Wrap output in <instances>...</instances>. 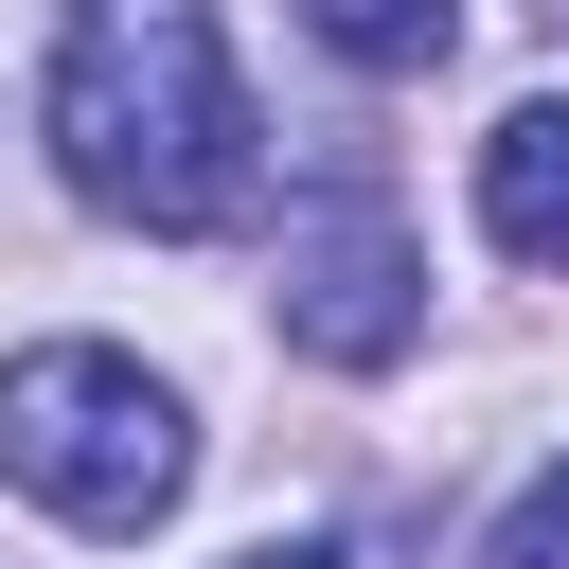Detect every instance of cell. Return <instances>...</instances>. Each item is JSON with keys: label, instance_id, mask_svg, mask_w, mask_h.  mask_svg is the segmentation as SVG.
Here are the masks:
<instances>
[{"label": "cell", "instance_id": "obj_1", "mask_svg": "<svg viewBox=\"0 0 569 569\" xmlns=\"http://www.w3.org/2000/svg\"><path fill=\"white\" fill-rule=\"evenodd\" d=\"M36 142H53V178L89 213L178 231V249L267 213V124H249V71H231V36L196 0H71Z\"/></svg>", "mask_w": 569, "mask_h": 569}, {"label": "cell", "instance_id": "obj_2", "mask_svg": "<svg viewBox=\"0 0 569 569\" xmlns=\"http://www.w3.org/2000/svg\"><path fill=\"white\" fill-rule=\"evenodd\" d=\"M0 480H18L36 516H71V533H142V516H178L196 427H178V391H160L142 356L36 338V356L0 373Z\"/></svg>", "mask_w": 569, "mask_h": 569}, {"label": "cell", "instance_id": "obj_3", "mask_svg": "<svg viewBox=\"0 0 569 569\" xmlns=\"http://www.w3.org/2000/svg\"><path fill=\"white\" fill-rule=\"evenodd\" d=\"M284 338L338 356V373H391V356L427 338V249H409V213H391L373 178L320 196V213H284Z\"/></svg>", "mask_w": 569, "mask_h": 569}, {"label": "cell", "instance_id": "obj_4", "mask_svg": "<svg viewBox=\"0 0 569 569\" xmlns=\"http://www.w3.org/2000/svg\"><path fill=\"white\" fill-rule=\"evenodd\" d=\"M480 231H498L516 267H569V89L480 142Z\"/></svg>", "mask_w": 569, "mask_h": 569}, {"label": "cell", "instance_id": "obj_5", "mask_svg": "<svg viewBox=\"0 0 569 569\" xmlns=\"http://www.w3.org/2000/svg\"><path fill=\"white\" fill-rule=\"evenodd\" d=\"M320 18V53H356V71H445V36H462V0H302Z\"/></svg>", "mask_w": 569, "mask_h": 569}, {"label": "cell", "instance_id": "obj_6", "mask_svg": "<svg viewBox=\"0 0 569 569\" xmlns=\"http://www.w3.org/2000/svg\"><path fill=\"white\" fill-rule=\"evenodd\" d=\"M498 569H569V462H551V480L498 516Z\"/></svg>", "mask_w": 569, "mask_h": 569}, {"label": "cell", "instance_id": "obj_7", "mask_svg": "<svg viewBox=\"0 0 569 569\" xmlns=\"http://www.w3.org/2000/svg\"><path fill=\"white\" fill-rule=\"evenodd\" d=\"M249 569H338V551H249Z\"/></svg>", "mask_w": 569, "mask_h": 569}]
</instances>
